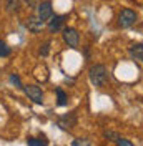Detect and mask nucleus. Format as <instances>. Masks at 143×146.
I'll use <instances>...</instances> for the list:
<instances>
[{
  "label": "nucleus",
  "instance_id": "f3484780",
  "mask_svg": "<svg viewBox=\"0 0 143 146\" xmlns=\"http://www.w3.org/2000/svg\"><path fill=\"white\" fill-rule=\"evenodd\" d=\"M116 146H135L130 139H123V138H118L116 139Z\"/></svg>",
  "mask_w": 143,
  "mask_h": 146
},
{
  "label": "nucleus",
  "instance_id": "9d476101",
  "mask_svg": "<svg viewBox=\"0 0 143 146\" xmlns=\"http://www.w3.org/2000/svg\"><path fill=\"white\" fill-rule=\"evenodd\" d=\"M27 145L28 146H48V139H47V136H45V135H42L40 138L30 136L27 139Z\"/></svg>",
  "mask_w": 143,
  "mask_h": 146
},
{
  "label": "nucleus",
  "instance_id": "7ed1b4c3",
  "mask_svg": "<svg viewBox=\"0 0 143 146\" xmlns=\"http://www.w3.org/2000/svg\"><path fill=\"white\" fill-rule=\"evenodd\" d=\"M23 91H25V95H27L33 103L43 105V91H42L40 86H37V85H25V86H23Z\"/></svg>",
  "mask_w": 143,
  "mask_h": 146
},
{
  "label": "nucleus",
  "instance_id": "423d86ee",
  "mask_svg": "<svg viewBox=\"0 0 143 146\" xmlns=\"http://www.w3.org/2000/svg\"><path fill=\"white\" fill-rule=\"evenodd\" d=\"M43 25H45V22H42L38 17H28L27 22H25V27H27L28 32H32V33L42 32V30H43Z\"/></svg>",
  "mask_w": 143,
  "mask_h": 146
},
{
  "label": "nucleus",
  "instance_id": "4468645a",
  "mask_svg": "<svg viewBox=\"0 0 143 146\" xmlns=\"http://www.w3.org/2000/svg\"><path fill=\"white\" fill-rule=\"evenodd\" d=\"M72 146H92V141L88 138H77V139H73Z\"/></svg>",
  "mask_w": 143,
  "mask_h": 146
},
{
  "label": "nucleus",
  "instance_id": "6ab92c4d",
  "mask_svg": "<svg viewBox=\"0 0 143 146\" xmlns=\"http://www.w3.org/2000/svg\"><path fill=\"white\" fill-rule=\"evenodd\" d=\"M25 2L30 9H37V0H25Z\"/></svg>",
  "mask_w": 143,
  "mask_h": 146
},
{
  "label": "nucleus",
  "instance_id": "aec40b11",
  "mask_svg": "<svg viewBox=\"0 0 143 146\" xmlns=\"http://www.w3.org/2000/svg\"><path fill=\"white\" fill-rule=\"evenodd\" d=\"M83 55H85L87 58L90 56V48H88V46H85V50H83Z\"/></svg>",
  "mask_w": 143,
  "mask_h": 146
},
{
  "label": "nucleus",
  "instance_id": "a211bd4d",
  "mask_svg": "<svg viewBox=\"0 0 143 146\" xmlns=\"http://www.w3.org/2000/svg\"><path fill=\"white\" fill-rule=\"evenodd\" d=\"M48 50H50V42H47V43L42 45V48H40V55H42V56H47V55H48Z\"/></svg>",
  "mask_w": 143,
  "mask_h": 146
},
{
  "label": "nucleus",
  "instance_id": "6e6552de",
  "mask_svg": "<svg viewBox=\"0 0 143 146\" xmlns=\"http://www.w3.org/2000/svg\"><path fill=\"white\" fill-rule=\"evenodd\" d=\"M77 125V115L75 113H68L58 119V126L62 129H72V128Z\"/></svg>",
  "mask_w": 143,
  "mask_h": 146
},
{
  "label": "nucleus",
  "instance_id": "2eb2a0df",
  "mask_svg": "<svg viewBox=\"0 0 143 146\" xmlns=\"http://www.w3.org/2000/svg\"><path fill=\"white\" fill-rule=\"evenodd\" d=\"M103 136L107 138V139H110V141H116L118 139V133H115V131H103Z\"/></svg>",
  "mask_w": 143,
  "mask_h": 146
},
{
  "label": "nucleus",
  "instance_id": "f8f14e48",
  "mask_svg": "<svg viewBox=\"0 0 143 146\" xmlns=\"http://www.w3.org/2000/svg\"><path fill=\"white\" fill-rule=\"evenodd\" d=\"M5 9H7L9 13H17L18 10H20V0H7Z\"/></svg>",
  "mask_w": 143,
  "mask_h": 146
},
{
  "label": "nucleus",
  "instance_id": "f257e3e1",
  "mask_svg": "<svg viewBox=\"0 0 143 146\" xmlns=\"http://www.w3.org/2000/svg\"><path fill=\"white\" fill-rule=\"evenodd\" d=\"M88 78H90V82H92V85H95L98 88L105 86L108 82V72H107V68H105V65L97 63V65H93V66H90Z\"/></svg>",
  "mask_w": 143,
  "mask_h": 146
},
{
  "label": "nucleus",
  "instance_id": "f03ea898",
  "mask_svg": "<svg viewBox=\"0 0 143 146\" xmlns=\"http://www.w3.org/2000/svg\"><path fill=\"white\" fill-rule=\"evenodd\" d=\"M136 22V13L132 9H123L118 13V27L120 28H128Z\"/></svg>",
  "mask_w": 143,
  "mask_h": 146
},
{
  "label": "nucleus",
  "instance_id": "1a4fd4ad",
  "mask_svg": "<svg viewBox=\"0 0 143 146\" xmlns=\"http://www.w3.org/2000/svg\"><path fill=\"white\" fill-rule=\"evenodd\" d=\"M128 52H130V55H132V58L143 62V43H136V45H132Z\"/></svg>",
  "mask_w": 143,
  "mask_h": 146
},
{
  "label": "nucleus",
  "instance_id": "20e7f679",
  "mask_svg": "<svg viewBox=\"0 0 143 146\" xmlns=\"http://www.w3.org/2000/svg\"><path fill=\"white\" fill-rule=\"evenodd\" d=\"M62 36H63V42L70 46V48H77V46H78L80 35H78V32H77L73 27H65L63 28Z\"/></svg>",
  "mask_w": 143,
  "mask_h": 146
},
{
  "label": "nucleus",
  "instance_id": "dca6fc26",
  "mask_svg": "<svg viewBox=\"0 0 143 146\" xmlns=\"http://www.w3.org/2000/svg\"><path fill=\"white\" fill-rule=\"evenodd\" d=\"M10 82L15 85V88H23V85H22V82H20L18 75H10Z\"/></svg>",
  "mask_w": 143,
  "mask_h": 146
},
{
  "label": "nucleus",
  "instance_id": "39448f33",
  "mask_svg": "<svg viewBox=\"0 0 143 146\" xmlns=\"http://www.w3.org/2000/svg\"><path fill=\"white\" fill-rule=\"evenodd\" d=\"M53 15V9H52V2H42L40 5H37V17L42 22H48Z\"/></svg>",
  "mask_w": 143,
  "mask_h": 146
},
{
  "label": "nucleus",
  "instance_id": "ddd939ff",
  "mask_svg": "<svg viewBox=\"0 0 143 146\" xmlns=\"http://www.w3.org/2000/svg\"><path fill=\"white\" fill-rule=\"evenodd\" d=\"M10 53H12V48H10L3 40H0V56L3 58V56H9Z\"/></svg>",
  "mask_w": 143,
  "mask_h": 146
},
{
  "label": "nucleus",
  "instance_id": "0eeeda50",
  "mask_svg": "<svg viewBox=\"0 0 143 146\" xmlns=\"http://www.w3.org/2000/svg\"><path fill=\"white\" fill-rule=\"evenodd\" d=\"M65 18H67L65 15H52V18L48 20V30H50V33H57L63 27Z\"/></svg>",
  "mask_w": 143,
  "mask_h": 146
},
{
  "label": "nucleus",
  "instance_id": "9b49d317",
  "mask_svg": "<svg viewBox=\"0 0 143 146\" xmlns=\"http://www.w3.org/2000/svg\"><path fill=\"white\" fill-rule=\"evenodd\" d=\"M55 93H57V98H58L57 105H58V106H65V105L68 103V96H67V93H65L62 88H57V90H55Z\"/></svg>",
  "mask_w": 143,
  "mask_h": 146
}]
</instances>
